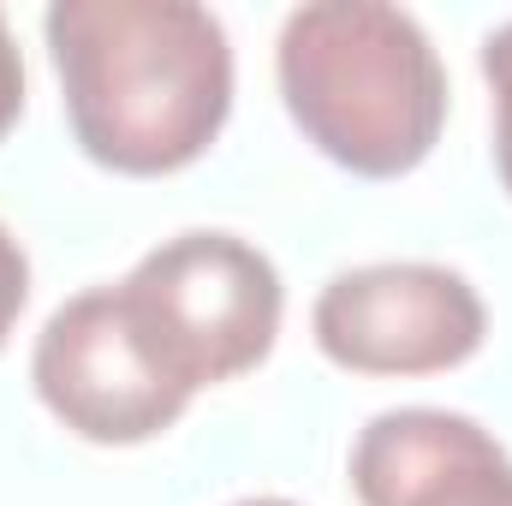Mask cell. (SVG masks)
<instances>
[{"label": "cell", "instance_id": "obj_1", "mask_svg": "<svg viewBox=\"0 0 512 506\" xmlns=\"http://www.w3.org/2000/svg\"><path fill=\"white\" fill-rule=\"evenodd\" d=\"M42 30L72 137L108 173H179L233 114V48L209 6L54 0Z\"/></svg>", "mask_w": 512, "mask_h": 506}, {"label": "cell", "instance_id": "obj_2", "mask_svg": "<svg viewBox=\"0 0 512 506\" xmlns=\"http://www.w3.org/2000/svg\"><path fill=\"white\" fill-rule=\"evenodd\" d=\"M274 78L292 126L358 179H399L447 126V72L423 24L387 0H310L280 24Z\"/></svg>", "mask_w": 512, "mask_h": 506}, {"label": "cell", "instance_id": "obj_3", "mask_svg": "<svg viewBox=\"0 0 512 506\" xmlns=\"http://www.w3.org/2000/svg\"><path fill=\"white\" fill-rule=\"evenodd\" d=\"M137 334L185 393L256 370L280 334V274L239 233H179L120 280Z\"/></svg>", "mask_w": 512, "mask_h": 506}, {"label": "cell", "instance_id": "obj_4", "mask_svg": "<svg viewBox=\"0 0 512 506\" xmlns=\"http://www.w3.org/2000/svg\"><path fill=\"white\" fill-rule=\"evenodd\" d=\"M310 334L352 376H441L483 352L489 310L459 268L370 262L322 286Z\"/></svg>", "mask_w": 512, "mask_h": 506}, {"label": "cell", "instance_id": "obj_5", "mask_svg": "<svg viewBox=\"0 0 512 506\" xmlns=\"http://www.w3.org/2000/svg\"><path fill=\"white\" fill-rule=\"evenodd\" d=\"M30 381L42 405L96 447L155 441L191 405V393L161 370V358L137 334L120 286H90L48 316V328L36 334Z\"/></svg>", "mask_w": 512, "mask_h": 506}, {"label": "cell", "instance_id": "obj_6", "mask_svg": "<svg viewBox=\"0 0 512 506\" xmlns=\"http://www.w3.org/2000/svg\"><path fill=\"white\" fill-rule=\"evenodd\" d=\"M352 489L364 506H512V459L477 417L405 405L364 423Z\"/></svg>", "mask_w": 512, "mask_h": 506}, {"label": "cell", "instance_id": "obj_7", "mask_svg": "<svg viewBox=\"0 0 512 506\" xmlns=\"http://www.w3.org/2000/svg\"><path fill=\"white\" fill-rule=\"evenodd\" d=\"M483 78L495 90V167H501V185L512 197V24H501L483 42Z\"/></svg>", "mask_w": 512, "mask_h": 506}, {"label": "cell", "instance_id": "obj_8", "mask_svg": "<svg viewBox=\"0 0 512 506\" xmlns=\"http://www.w3.org/2000/svg\"><path fill=\"white\" fill-rule=\"evenodd\" d=\"M24 298H30V262H24V245L0 227V346L24 316Z\"/></svg>", "mask_w": 512, "mask_h": 506}, {"label": "cell", "instance_id": "obj_9", "mask_svg": "<svg viewBox=\"0 0 512 506\" xmlns=\"http://www.w3.org/2000/svg\"><path fill=\"white\" fill-rule=\"evenodd\" d=\"M24 114V60H18V42H12V24L0 12V137L18 126Z\"/></svg>", "mask_w": 512, "mask_h": 506}, {"label": "cell", "instance_id": "obj_10", "mask_svg": "<svg viewBox=\"0 0 512 506\" xmlns=\"http://www.w3.org/2000/svg\"><path fill=\"white\" fill-rule=\"evenodd\" d=\"M233 506H292V501H274V495H262V501H233Z\"/></svg>", "mask_w": 512, "mask_h": 506}]
</instances>
